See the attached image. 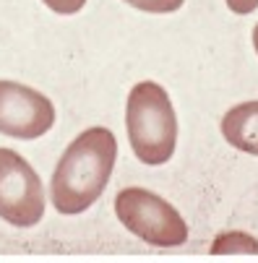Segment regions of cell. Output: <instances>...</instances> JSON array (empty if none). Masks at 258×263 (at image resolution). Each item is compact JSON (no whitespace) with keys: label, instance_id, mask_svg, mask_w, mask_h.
Here are the masks:
<instances>
[{"label":"cell","instance_id":"1","mask_svg":"<svg viewBox=\"0 0 258 263\" xmlns=\"http://www.w3.org/2000/svg\"><path fill=\"white\" fill-rule=\"evenodd\" d=\"M118 157V141L109 128H86L70 141L55 164L50 180V201L65 214H81L99 201L109 182Z\"/></svg>","mask_w":258,"mask_h":263},{"label":"cell","instance_id":"2","mask_svg":"<svg viewBox=\"0 0 258 263\" xmlns=\"http://www.w3.org/2000/svg\"><path fill=\"white\" fill-rule=\"evenodd\" d=\"M125 128L138 162L157 167L172 159L177 143V115L170 94L157 81H141L131 89Z\"/></svg>","mask_w":258,"mask_h":263},{"label":"cell","instance_id":"3","mask_svg":"<svg viewBox=\"0 0 258 263\" xmlns=\"http://www.w3.org/2000/svg\"><path fill=\"white\" fill-rule=\"evenodd\" d=\"M115 214L123 227L157 248H177L188 240V224L180 211L146 187H125L115 196Z\"/></svg>","mask_w":258,"mask_h":263},{"label":"cell","instance_id":"4","mask_svg":"<svg viewBox=\"0 0 258 263\" xmlns=\"http://www.w3.org/2000/svg\"><path fill=\"white\" fill-rule=\"evenodd\" d=\"M45 216V191L34 167L13 148H0V219L34 227Z\"/></svg>","mask_w":258,"mask_h":263},{"label":"cell","instance_id":"5","mask_svg":"<svg viewBox=\"0 0 258 263\" xmlns=\"http://www.w3.org/2000/svg\"><path fill=\"white\" fill-rule=\"evenodd\" d=\"M55 125L52 102L26 84L0 79V133L34 141Z\"/></svg>","mask_w":258,"mask_h":263},{"label":"cell","instance_id":"6","mask_svg":"<svg viewBox=\"0 0 258 263\" xmlns=\"http://www.w3.org/2000/svg\"><path fill=\"white\" fill-rule=\"evenodd\" d=\"M222 136L237 152L258 157V99L235 104L222 118Z\"/></svg>","mask_w":258,"mask_h":263},{"label":"cell","instance_id":"7","mask_svg":"<svg viewBox=\"0 0 258 263\" xmlns=\"http://www.w3.org/2000/svg\"><path fill=\"white\" fill-rule=\"evenodd\" d=\"M211 255H258V240L240 230L222 232L211 245Z\"/></svg>","mask_w":258,"mask_h":263},{"label":"cell","instance_id":"8","mask_svg":"<svg viewBox=\"0 0 258 263\" xmlns=\"http://www.w3.org/2000/svg\"><path fill=\"white\" fill-rule=\"evenodd\" d=\"M125 3L143 13H175L182 8L186 0H125Z\"/></svg>","mask_w":258,"mask_h":263},{"label":"cell","instance_id":"9","mask_svg":"<svg viewBox=\"0 0 258 263\" xmlns=\"http://www.w3.org/2000/svg\"><path fill=\"white\" fill-rule=\"evenodd\" d=\"M42 3H45L50 11L60 13V16H70V13H79V11L84 8L86 0H42Z\"/></svg>","mask_w":258,"mask_h":263},{"label":"cell","instance_id":"10","mask_svg":"<svg viewBox=\"0 0 258 263\" xmlns=\"http://www.w3.org/2000/svg\"><path fill=\"white\" fill-rule=\"evenodd\" d=\"M227 3V8L232 11V13H237V16H248V13H253L255 8H258V0H225Z\"/></svg>","mask_w":258,"mask_h":263},{"label":"cell","instance_id":"11","mask_svg":"<svg viewBox=\"0 0 258 263\" xmlns=\"http://www.w3.org/2000/svg\"><path fill=\"white\" fill-rule=\"evenodd\" d=\"M253 47H255V52H258V24H255V29H253Z\"/></svg>","mask_w":258,"mask_h":263}]
</instances>
